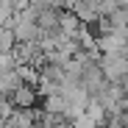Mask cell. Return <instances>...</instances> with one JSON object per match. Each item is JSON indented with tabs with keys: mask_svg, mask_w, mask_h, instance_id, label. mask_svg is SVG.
Instances as JSON below:
<instances>
[{
	"mask_svg": "<svg viewBox=\"0 0 128 128\" xmlns=\"http://www.w3.org/2000/svg\"><path fill=\"white\" fill-rule=\"evenodd\" d=\"M8 28H11V34H14V39H17V45H34V42L42 39V28H39V22H36L34 11H28V8H25V11H14Z\"/></svg>",
	"mask_w": 128,
	"mask_h": 128,
	"instance_id": "cell-1",
	"label": "cell"
},
{
	"mask_svg": "<svg viewBox=\"0 0 128 128\" xmlns=\"http://www.w3.org/2000/svg\"><path fill=\"white\" fill-rule=\"evenodd\" d=\"M98 70L103 72L106 84H120L128 78V53H103L98 56Z\"/></svg>",
	"mask_w": 128,
	"mask_h": 128,
	"instance_id": "cell-2",
	"label": "cell"
},
{
	"mask_svg": "<svg viewBox=\"0 0 128 128\" xmlns=\"http://www.w3.org/2000/svg\"><path fill=\"white\" fill-rule=\"evenodd\" d=\"M36 98H39V92H36V86H31V84H22V86H17L8 95V100H11L14 109H25V112L36 106Z\"/></svg>",
	"mask_w": 128,
	"mask_h": 128,
	"instance_id": "cell-3",
	"label": "cell"
},
{
	"mask_svg": "<svg viewBox=\"0 0 128 128\" xmlns=\"http://www.w3.org/2000/svg\"><path fill=\"white\" fill-rule=\"evenodd\" d=\"M45 114H53V117H61L67 120V100H64L61 92H53V95H45Z\"/></svg>",
	"mask_w": 128,
	"mask_h": 128,
	"instance_id": "cell-4",
	"label": "cell"
},
{
	"mask_svg": "<svg viewBox=\"0 0 128 128\" xmlns=\"http://www.w3.org/2000/svg\"><path fill=\"white\" fill-rule=\"evenodd\" d=\"M98 128H106V125H98Z\"/></svg>",
	"mask_w": 128,
	"mask_h": 128,
	"instance_id": "cell-5",
	"label": "cell"
}]
</instances>
